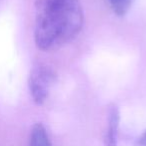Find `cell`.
<instances>
[{"label": "cell", "mask_w": 146, "mask_h": 146, "mask_svg": "<svg viewBox=\"0 0 146 146\" xmlns=\"http://www.w3.org/2000/svg\"><path fill=\"white\" fill-rule=\"evenodd\" d=\"M83 26L79 0H66L54 4L41 3L34 28V41L40 50L57 49L70 42Z\"/></svg>", "instance_id": "obj_1"}, {"label": "cell", "mask_w": 146, "mask_h": 146, "mask_svg": "<svg viewBox=\"0 0 146 146\" xmlns=\"http://www.w3.org/2000/svg\"><path fill=\"white\" fill-rule=\"evenodd\" d=\"M29 146H52L48 133L42 124L33 125L29 137Z\"/></svg>", "instance_id": "obj_4"}, {"label": "cell", "mask_w": 146, "mask_h": 146, "mask_svg": "<svg viewBox=\"0 0 146 146\" xmlns=\"http://www.w3.org/2000/svg\"><path fill=\"white\" fill-rule=\"evenodd\" d=\"M120 112L116 104H111L108 109V126L104 135L105 146H117Z\"/></svg>", "instance_id": "obj_3"}, {"label": "cell", "mask_w": 146, "mask_h": 146, "mask_svg": "<svg viewBox=\"0 0 146 146\" xmlns=\"http://www.w3.org/2000/svg\"><path fill=\"white\" fill-rule=\"evenodd\" d=\"M134 0H108L112 10L118 16H124L129 11Z\"/></svg>", "instance_id": "obj_5"}, {"label": "cell", "mask_w": 146, "mask_h": 146, "mask_svg": "<svg viewBox=\"0 0 146 146\" xmlns=\"http://www.w3.org/2000/svg\"><path fill=\"white\" fill-rule=\"evenodd\" d=\"M63 1H66V0H43L42 2L45 4H54V3L63 2Z\"/></svg>", "instance_id": "obj_7"}, {"label": "cell", "mask_w": 146, "mask_h": 146, "mask_svg": "<svg viewBox=\"0 0 146 146\" xmlns=\"http://www.w3.org/2000/svg\"><path fill=\"white\" fill-rule=\"evenodd\" d=\"M55 79L56 74L49 66L38 64L33 67L29 74L28 86L34 103L41 105L46 101Z\"/></svg>", "instance_id": "obj_2"}, {"label": "cell", "mask_w": 146, "mask_h": 146, "mask_svg": "<svg viewBox=\"0 0 146 146\" xmlns=\"http://www.w3.org/2000/svg\"><path fill=\"white\" fill-rule=\"evenodd\" d=\"M137 146H146V130H145V132L140 136L139 139H138Z\"/></svg>", "instance_id": "obj_6"}]
</instances>
